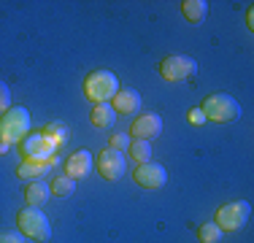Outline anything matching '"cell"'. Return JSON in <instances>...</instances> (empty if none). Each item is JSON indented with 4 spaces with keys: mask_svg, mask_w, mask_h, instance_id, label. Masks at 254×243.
Here are the masks:
<instances>
[{
    "mask_svg": "<svg viewBox=\"0 0 254 243\" xmlns=\"http://www.w3.org/2000/svg\"><path fill=\"white\" fill-rule=\"evenodd\" d=\"M111 108L117 114H138V108H141V95H138L135 89H119V92L111 97Z\"/></svg>",
    "mask_w": 254,
    "mask_h": 243,
    "instance_id": "cell-12",
    "label": "cell"
},
{
    "mask_svg": "<svg viewBox=\"0 0 254 243\" xmlns=\"http://www.w3.org/2000/svg\"><path fill=\"white\" fill-rule=\"evenodd\" d=\"M219 238H222V230L214 222H205L197 227V241L200 243H219Z\"/></svg>",
    "mask_w": 254,
    "mask_h": 243,
    "instance_id": "cell-20",
    "label": "cell"
},
{
    "mask_svg": "<svg viewBox=\"0 0 254 243\" xmlns=\"http://www.w3.org/2000/svg\"><path fill=\"white\" fill-rule=\"evenodd\" d=\"M249 203L246 200H233V203H225L219 211H216L214 216V224L222 230V233H235V230H241L246 222H249Z\"/></svg>",
    "mask_w": 254,
    "mask_h": 243,
    "instance_id": "cell-5",
    "label": "cell"
},
{
    "mask_svg": "<svg viewBox=\"0 0 254 243\" xmlns=\"http://www.w3.org/2000/svg\"><path fill=\"white\" fill-rule=\"evenodd\" d=\"M95 168H98V173L103 176L106 181H117L122 179L127 173V160L122 151H114V149H103L98 157H95Z\"/></svg>",
    "mask_w": 254,
    "mask_h": 243,
    "instance_id": "cell-8",
    "label": "cell"
},
{
    "mask_svg": "<svg viewBox=\"0 0 254 243\" xmlns=\"http://www.w3.org/2000/svg\"><path fill=\"white\" fill-rule=\"evenodd\" d=\"M19 146H22L25 162H44V160H49V157H54V149H57V143H54L44 130L41 132H27Z\"/></svg>",
    "mask_w": 254,
    "mask_h": 243,
    "instance_id": "cell-6",
    "label": "cell"
},
{
    "mask_svg": "<svg viewBox=\"0 0 254 243\" xmlns=\"http://www.w3.org/2000/svg\"><path fill=\"white\" fill-rule=\"evenodd\" d=\"M119 92V81L111 70H92L84 78V97L98 103H111V97Z\"/></svg>",
    "mask_w": 254,
    "mask_h": 243,
    "instance_id": "cell-1",
    "label": "cell"
},
{
    "mask_svg": "<svg viewBox=\"0 0 254 243\" xmlns=\"http://www.w3.org/2000/svg\"><path fill=\"white\" fill-rule=\"evenodd\" d=\"M57 165V157H49V160L44 162H22L19 168H16V176L19 179H38V176H44L49 168Z\"/></svg>",
    "mask_w": 254,
    "mask_h": 243,
    "instance_id": "cell-15",
    "label": "cell"
},
{
    "mask_svg": "<svg viewBox=\"0 0 254 243\" xmlns=\"http://www.w3.org/2000/svg\"><path fill=\"white\" fill-rule=\"evenodd\" d=\"M16 227H19V233L25 235V238H33V241L46 243L52 238V224L41 208H30V205L22 208L19 214H16Z\"/></svg>",
    "mask_w": 254,
    "mask_h": 243,
    "instance_id": "cell-4",
    "label": "cell"
},
{
    "mask_svg": "<svg viewBox=\"0 0 254 243\" xmlns=\"http://www.w3.org/2000/svg\"><path fill=\"white\" fill-rule=\"evenodd\" d=\"M89 122H92L95 127H100V130H108V127H114V122H117V111L111 108V103H98V106H92V111H89Z\"/></svg>",
    "mask_w": 254,
    "mask_h": 243,
    "instance_id": "cell-13",
    "label": "cell"
},
{
    "mask_svg": "<svg viewBox=\"0 0 254 243\" xmlns=\"http://www.w3.org/2000/svg\"><path fill=\"white\" fill-rule=\"evenodd\" d=\"M181 11H184L187 22L200 24L205 19V14H208V3H205V0H184V3H181Z\"/></svg>",
    "mask_w": 254,
    "mask_h": 243,
    "instance_id": "cell-16",
    "label": "cell"
},
{
    "mask_svg": "<svg viewBox=\"0 0 254 243\" xmlns=\"http://www.w3.org/2000/svg\"><path fill=\"white\" fill-rule=\"evenodd\" d=\"M0 243H27L22 233H0Z\"/></svg>",
    "mask_w": 254,
    "mask_h": 243,
    "instance_id": "cell-23",
    "label": "cell"
},
{
    "mask_svg": "<svg viewBox=\"0 0 254 243\" xmlns=\"http://www.w3.org/2000/svg\"><path fill=\"white\" fill-rule=\"evenodd\" d=\"M200 111L208 122H219L222 124V122H233L241 117V103L227 92H214L203 100Z\"/></svg>",
    "mask_w": 254,
    "mask_h": 243,
    "instance_id": "cell-3",
    "label": "cell"
},
{
    "mask_svg": "<svg viewBox=\"0 0 254 243\" xmlns=\"http://www.w3.org/2000/svg\"><path fill=\"white\" fill-rule=\"evenodd\" d=\"M132 181L138 186H143V189H160L168 181V170L160 162H143V165H138L132 170Z\"/></svg>",
    "mask_w": 254,
    "mask_h": 243,
    "instance_id": "cell-9",
    "label": "cell"
},
{
    "mask_svg": "<svg viewBox=\"0 0 254 243\" xmlns=\"http://www.w3.org/2000/svg\"><path fill=\"white\" fill-rule=\"evenodd\" d=\"M30 132V111L22 106L8 108V111L0 117V143L11 146V143H22Z\"/></svg>",
    "mask_w": 254,
    "mask_h": 243,
    "instance_id": "cell-2",
    "label": "cell"
},
{
    "mask_svg": "<svg viewBox=\"0 0 254 243\" xmlns=\"http://www.w3.org/2000/svg\"><path fill=\"white\" fill-rule=\"evenodd\" d=\"M44 132H46V135H49V138H52V141L57 143V146H60V143H65V141L70 138L68 124H63V122H49V124L44 127Z\"/></svg>",
    "mask_w": 254,
    "mask_h": 243,
    "instance_id": "cell-19",
    "label": "cell"
},
{
    "mask_svg": "<svg viewBox=\"0 0 254 243\" xmlns=\"http://www.w3.org/2000/svg\"><path fill=\"white\" fill-rule=\"evenodd\" d=\"M162 132V117L160 114H141V117L132 119L130 124V135L135 141H154Z\"/></svg>",
    "mask_w": 254,
    "mask_h": 243,
    "instance_id": "cell-10",
    "label": "cell"
},
{
    "mask_svg": "<svg viewBox=\"0 0 254 243\" xmlns=\"http://www.w3.org/2000/svg\"><path fill=\"white\" fill-rule=\"evenodd\" d=\"M246 24H249V30H254V11L252 8L246 11Z\"/></svg>",
    "mask_w": 254,
    "mask_h": 243,
    "instance_id": "cell-25",
    "label": "cell"
},
{
    "mask_svg": "<svg viewBox=\"0 0 254 243\" xmlns=\"http://www.w3.org/2000/svg\"><path fill=\"white\" fill-rule=\"evenodd\" d=\"M49 197H52L49 184H44V181H30V184L25 186V200H27L30 208H41Z\"/></svg>",
    "mask_w": 254,
    "mask_h": 243,
    "instance_id": "cell-14",
    "label": "cell"
},
{
    "mask_svg": "<svg viewBox=\"0 0 254 243\" xmlns=\"http://www.w3.org/2000/svg\"><path fill=\"white\" fill-rule=\"evenodd\" d=\"M11 108V92H8V87H5L3 81H0V111H8Z\"/></svg>",
    "mask_w": 254,
    "mask_h": 243,
    "instance_id": "cell-22",
    "label": "cell"
},
{
    "mask_svg": "<svg viewBox=\"0 0 254 243\" xmlns=\"http://www.w3.org/2000/svg\"><path fill=\"white\" fill-rule=\"evenodd\" d=\"M187 119H190V124H195V127H200L203 122H205V117H203V111H200V108H190Z\"/></svg>",
    "mask_w": 254,
    "mask_h": 243,
    "instance_id": "cell-24",
    "label": "cell"
},
{
    "mask_svg": "<svg viewBox=\"0 0 254 243\" xmlns=\"http://www.w3.org/2000/svg\"><path fill=\"white\" fill-rule=\"evenodd\" d=\"M130 157L138 162V165H143V162H152V141H130Z\"/></svg>",
    "mask_w": 254,
    "mask_h": 243,
    "instance_id": "cell-17",
    "label": "cell"
},
{
    "mask_svg": "<svg viewBox=\"0 0 254 243\" xmlns=\"http://www.w3.org/2000/svg\"><path fill=\"white\" fill-rule=\"evenodd\" d=\"M192 73H197V62L187 54H171L160 62V76L165 81H184Z\"/></svg>",
    "mask_w": 254,
    "mask_h": 243,
    "instance_id": "cell-7",
    "label": "cell"
},
{
    "mask_svg": "<svg viewBox=\"0 0 254 243\" xmlns=\"http://www.w3.org/2000/svg\"><path fill=\"white\" fill-rule=\"evenodd\" d=\"M73 189H76V181L68 179V176H57V179H52V186H49V192L57 194V197H68V194H73Z\"/></svg>",
    "mask_w": 254,
    "mask_h": 243,
    "instance_id": "cell-18",
    "label": "cell"
},
{
    "mask_svg": "<svg viewBox=\"0 0 254 243\" xmlns=\"http://www.w3.org/2000/svg\"><path fill=\"white\" fill-rule=\"evenodd\" d=\"M89 170H92V154H89L87 149L73 151V154L68 157V162H65V176H68V179H73V181L87 179Z\"/></svg>",
    "mask_w": 254,
    "mask_h": 243,
    "instance_id": "cell-11",
    "label": "cell"
},
{
    "mask_svg": "<svg viewBox=\"0 0 254 243\" xmlns=\"http://www.w3.org/2000/svg\"><path fill=\"white\" fill-rule=\"evenodd\" d=\"M127 146H130V135H125V132H117V135H111V146H108V149L125 151Z\"/></svg>",
    "mask_w": 254,
    "mask_h": 243,
    "instance_id": "cell-21",
    "label": "cell"
}]
</instances>
